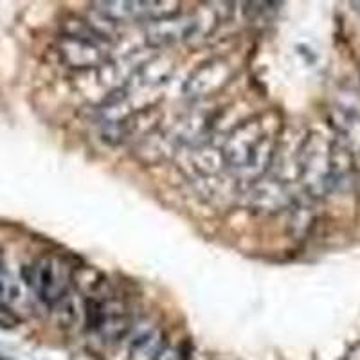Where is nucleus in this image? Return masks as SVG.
Segmentation results:
<instances>
[{"label": "nucleus", "mask_w": 360, "mask_h": 360, "mask_svg": "<svg viewBox=\"0 0 360 360\" xmlns=\"http://www.w3.org/2000/svg\"><path fill=\"white\" fill-rule=\"evenodd\" d=\"M279 115L276 112L254 115L233 128L224 141L220 157L238 180H262L274 160L279 141Z\"/></svg>", "instance_id": "nucleus-1"}, {"label": "nucleus", "mask_w": 360, "mask_h": 360, "mask_svg": "<svg viewBox=\"0 0 360 360\" xmlns=\"http://www.w3.org/2000/svg\"><path fill=\"white\" fill-rule=\"evenodd\" d=\"M297 166L304 191L314 198H324L348 180L352 153L339 141L311 131L299 150Z\"/></svg>", "instance_id": "nucleus-2"}, {"label": "nucleus", "mask_w": 360, "mask_h": 360, "mask_svg": "<svg viewBox=\"0 0 360 360\" xmlns=\"http://www.w3.org/2000/svg\"><path fill=\"white\" fill-rule=\"evenodd\" d=\"M58 54L67 67L76 70L94 69L107 62L105 37L92 25L76 22L58 40Z\"/></svg>", "instance_id": "nucleus-4"}, {"label": "nucleus", "mask_w": 360, "mask_h": 360, "mask_svg": "<svg viewBox=\"0 0 360 360\" xmlns=\"http://www.w3.org/2000/svg\"><path fill=\"white\" fill-rule=\"evenodd\" d=\"M72 272L67 263L53 254H45L22 269L29 292L45 307H58L69 297Z\"/></svg>", "instance_id": "nucleus-3"}, {"label": "nucleus", "mask_w": 360, "mask_h": 360, "mask_svg": "<svg viewBox=\"0 0 360 360\" xmlns=\"http://www.w3.org/2000/svg\"><path fill=\"white\" fill-rule=\"evenodd\" d=\"M85 315L90 332H94L107 344L124 339L134 330V321L127 304L110 295L89 297Z\"/></svg>", "instance_id": "nucleus-5"}, {"label": "nucleus", "mask_w": 360, "mask_h": 360, "mask_svg": "<svg viewBox=\"0 0 360 360\" xmlns=\"http://www.w3.org/2000/svg\"><path fill=\"white\" fill-rule=\"evenodd\" d=\"M96 11L112 24L143 20L146 24L172 17L179 11V2L160 0V2H96Z\"/></svg>", "instance_id": "nucleus-8"}, {"label": "nucleus", "mask_w": 360, "mask_h": 360, "mask_svg": "<svg viewBox=\"0 0 360 360\" xmlns=\"http://www.w3.org/2000/svg\"><path fill=\"white\" fill-rule=\"evenodd\" d=\"M25 288H27V285H25L22 274L18 278L4 263H0V301L11 308H20L27 301Z\"/></svg>", "instance_id": "nucleus-11"}, {"label": "nucleus", "mask_w": 360, "mask_h": 360, "mask_svg": "<svg viewBox=\"0 0 360 360\" xmlns=\"http://www.w3.org/2000/svg\"><path fill=\"white\" fill-rule=\"evenodd\" d=\"M189 359V349L186 348L184 344H172L166 342L162 353H160L159 360H188Z\"/></svg>", "instance_id": "nucleus-13"}, {"label": "nucleus", "mask_w": 360, "mask_h": 360, "mask_svg": "<svg viewBox=\"0 0 360 360\" xmlns=\"http://www.w3.org/2000/svg\"><path fill=\"white\" fill-rule=\"evenodd\" d=\"M353 8H355L356 11H360V2H353Z\"/></svg>", "instance_id": "nucleus-14"}, {"label": "nucleus", "mask_w": 360, "mask_h": 360, "mask_svg": "<svg viewBox=\"0 0 360 360\" xmlns=\"http://www.w3.org/2000/svg\"><path fill=\"white\" fill-rule=\"evenodd\" d=\"M172 72V63L166 58H153L152 62H146L137 72L134 74L135 86H152L164 82Z\"/></svg>", "instance_id": "nucleus-12"}, {"label": "nucleus", "mask_w": 360, "mask_h": 360, "mask_svg": "<svg viewBox=\"0 0 360 360\" xmlns=\"http://www.w3.org/2000/svg\"><path fill=\"white\" fill-rule=\"evenodd\" d=\"M166 342L168 340L160 328H139V330H135L130 346H128V360H159Z\"/></svg>", "instance_id": "nucleus-10"}, {"label": "nucleus", "mask_w": 360, "mask_h": 360, "mask_svg": "<svg viewBox=\"0 0 360 360\" xmlns=\"http://www.w3.org/2000/svg\"><path fill=\"white\" fill-rule=\"evenodd\" d=\"M234 67L225 58H213L189 74L184 83V94L191 99H204L224 89L233 79Z\"/></svg>", "instance_id": "nucleus-9"}, {"label": "nucleus", "mask_w": 360, "mask_h": 360, "mask_svg": "<svg viewBox=\"0 0 360 360\" xmlns=\"http://www.w3.org/2000/svg\"><path fill=\"white\" fill-rule=\"evenodd\" d=\"M333 131L349 153H360V94L355 90H340L328 108Z\"/></svg>", "instance_id": "nucleus-6"}, {"label": "nucleus", "mask_w": 360, "mask_h": 360, "mask_svg": "<svg viewBox=\"0 0 360 360\" xmlns=\"http://www.w3.org/2000/svg\"><path fill=\"white\" fill-rule=\"evenodd\" d=\"M209 17H213V13L207 9V11L195 13V15H172V17L150 22L146 25V41L153 47H162V45L204 34L211 29L207 27V22H205V18Z\"/></svg>", "instance_id": "nucleus-7"}]
</instances>
